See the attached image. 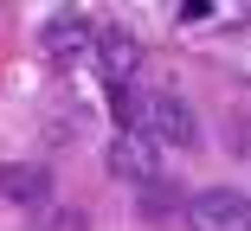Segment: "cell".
Instances as JSON below:
<instances>
[{
	"mask_svg": "<svg viewBox=\"0 0 251 231\" xmlns=\"http://www.w3.org/2000/svg\"><path fill=\"white\" fill-rule=\"evenodd\" d=\"M52 231H84V218H77V212H58V218H52Z\"/></svg>",
	"mask_w": 251,
	"mask_h": 231,
	"instance_id": "obj_7",
	"label": "cell"
},
{
	"mask_svg": "<svg viewBox=\"0 0 251 231\" xmlns=\"http://www.w3.org/2000/svg\"><path fill=\"white\" fill-rule=\"evenodd\" d=\"M90 45H97V71L110 77V90H129L135 71H142V45H135V32H129V26H103Z\"/></svg>",
	"mask_w": 251,
	"mask_h": 231,
	"instance_id": "obj_4",
	"label": "cell"
},
{
	"mask_svg": "<svg viewBox=\"0 0 251 231\" xmlns=\"http://www.w3.org/2000/svg\"><path fill=\"white\" fill-rule=\"evenodd\" d=\"M103 161H110L116 180H129V187H155V180H161V148L148 142V135H135V128H116L110 135Z\"/></svg>",
	"mask_w": 251,
	"mask_h": 231,
	"instance_id": "obj_3",
	"label": "cell"
},
{
	"mask_svg": "<svg viewBox=\"0 0 251 231\" xmlns=\"http://www.w3.org/2000/svg\"><path fill=\"white\" fill-rule=\"evenodd\" d=\"M187 231H251V199L238 187H206L187 199Z\"/></svg>",
	"mask_w": 251,
	"mask_h": 231,
	"instance_id": "obj_2",
	"label": "cell"
},
{
	"mask_svg": "<svg viewBox=\"0 0 251 231\" xmlns=\"http://www.w3.org/2000/svg\"><path fill=\"white\" fill-rule=\"evenodd\" d=\"M90 39H97V32H90V13L65 7V13H52V20H45V58H77Z\"/></svg>",
	"mask_w": 251,
	"mask_h": 231,
	"instance_id": "obj_5",
	"label": "cell"
},
{
	"mask_svg": "<svg viewBox=\"0 0 251 231\" xmlns=\"http://www.w3.org/2000/svg\"><path fill=\"white\" fill-rule=\"evenodd\" d=\"M45 193H52V173H45V167H13V161H0V199H7V206H39Z\"/></svg>",
	"mask_w": 251,
	"mask_h": 231,
	"instance_id": "obj_6",
	"label": "cell"
},
{
	"mask_svg": "<svg viewBox=\"0 0 251 231\" xmlns=\"http://www.w3.org/2000/svg\"><path fill=\"white\" fill-rule=\"evenodd\" d=\"M129 128L135 135H148V142H174V148H193L200 142V128H193V109L180 103V97H161V90H155V97H135V116H129Z\"/></svg>",
	"mask_w": 251,
	"mask_h": 231,
	"instance_id": "obj_1",
	"label": "cell"
}]
</instances>
